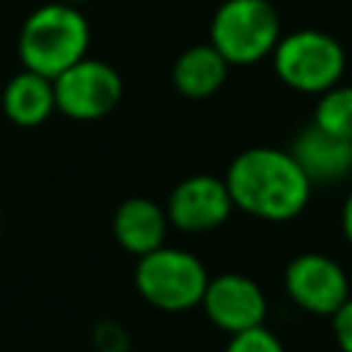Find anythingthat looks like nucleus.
Instances as JSON below:
<instances>
[{
    "mask_svg": "<svg viewBox=\"0 0 352 352\" xmlns=\"http://www.w3.org/2000/svg\"><path fill=\"white\" fill-rule=\"evenodd\" d=\"M333 338L341 352H352V294L344 300V305L330 316Z\"/></svg>",
    "mask_w": 352,
    "mask_h": 352,
    "instance_id": "obj_16",
    "label": "nucleus"
},
{
    "mask_svg": "<svg viewBox=\"0 0 352 352\" xmlns=\"http://www.w3.org/2000/svg\"><path fill=\"white\" fill-rule=\"evenodd\" d=\"M96 346L102 349V352H126V336H124V330L118 327V324H113V322H104L99 330H96Z\"/></svg>",
    "mask_w": 352,
    "mask_h": 352,
    "instance_id": "obj_17",
    "label": "nucleus"
},
{
    "mask_svg": "<svg viewBox=\"0 0 352 352\" xmlns=\"http://www.w3.org/2000/svg\"><path fill=\"white\" fill-rule=\"evenodd\" d=\"M168 231H170V223H168L165 206L146 195L124 198L110 217V234L116 245L135 258L162 248L168 239Z\"/></svg>",
    "mask_w": 352,
    "mask_h": 352,
    "instance_id": "obj_10",
    "label": "nucleus"
},
{
    "mask_svg": "<svg viewBox=\"0 0 352 352\" xmlns=\"http://www.w3.org/2000/svg\"><path fill=\"white\" fill-rule=\"evenodd\" d=\"M319 129L352 140V85H333L324 94L316 96V107H314V121Z\"/></svg>",
    "mask_w": 352,
    "mask_h": 352,
    "instance_id": "obj_14",
    "label": "nucleus"
},
{
    "mask_svg": "<svg viewBox=\"0 0 352 352\" xmlns=\"http://www.w3.org/2000/svg\"><path fill=\"white\" fill-rule=\"evenodd\" d=\"M63 3H69V6H80V8H82V3H85V0H63Z\"/></svg>",
    "mask_w": 352,
    "mask_h": 352,
    "instance_id": "obj_19",
    "label": "nucleus"
},
{
    "mask_svg": "<svg viewBox=\"0 0 352 352\" xmlns=\"http://www.w3.org/2000/svg\"><path fill=\"white\" fill-rule=\"evenodd\" d=\"M228 69H231L228 60L209 41L190 44L176 55L170 66V85L176 88L179 96L201 102L214 96L226 85Z\"/></svg>",
    "mask_w": 352,
    "mask_h": 352,
    "instance_id": "obj_13",
    "label": "nucleus"
},
{
    "mask_svg": "<svg viewBox=\"0 0 352 352\" xmlns=\"http://www.w3.org/2000/svg\"><path fill=\"white\" fill-rule=\"evenodd\" d=\"M283 292L292 305L311 316H333L352 294L346 270L327 253H297L283 270Z\"/></svg>",
    "mask_w": 352,
    "mask_h": 352,
    "instance_id": "obj_7",
    "label": "nucleus"
},
{
    "mask_svg": "<svg viewBox=\"0 0 352 352\" xmlns=\"http://www.w3.org/2000/svg\"><path fill=\"white\" fill-rule=\"evenodd\" d=\"M165 214L170 228L182 234H209L228 223L234 212L231 192L223 176L190 173L173 184L165 198Z\"/></svg>",
    "mask_w": 352,
    "mask_h": 352,
    "instance_id": "obj_8",
    "label": "nucleus"
},
{
    "mask_svg": "<svg viewBox=\"0 0 352 352\" xmlns=\"http://www.w3.org/2000/svg\"><path fill=\"white\" fill-rule=\"evenodd\" d=\"M209 278L206 264L192 250L168 242L135 258L132 270V283L140 300L162 314H187L201 308Z\"/></svg>",
    "mask_w": 352,
    "mask_h": 352,
    "instance_id": "obj_3",
    "label": "nucleus"
},
{
    "mask_svg": "<svg viewBox=\"0 0 352 352\" xmlns=\"http://www.w3.org/2000/svg\"><path fill=\"white\" fill-rule=\"evenodd\" d=\"M283 36L272 0H223L209 19V44L228 66H253L272 55Z\"/></svg>",
    "mask_w": 352,
    "mask_h": 352,
    "instance_id": "obj_5",
    "label": "nucleus"
},
{
    "mask_svg": "<svg viewBox=\"0 0 352 352\" xmlns=\"http://www.w3.org/2000/svg\"><path fill=\"white\" fill-rule=\"evenodd\" d=\"M201 311L212 327L223 330L226 336H234L264 324L270 302L264 289L250 275L220 272L209 278L201 300Z\"/></svg>",
    "mask_w": 352,
    "mask_h": 352,
    "instance_id": "obj_9",
    "label": "nucleus"
},
{
    "mask_svg": "<svg viewBox=\"0 0 352 352\" xmlns=\"http://www.w3.org/2000/svg\"><path fill=\"white\" fill-rule=\"evenodd\" d=\"M91 22L80 6L47 0L28 11L16 33V58L22 69L55 80L91 52Z\"/></svg>",
    "mask_w": 352,
    "mask_h": 352,
    "instance_id": "obj_2",
    "label": "nucleus"
},
{
    "mask_svg": "<svg viewBox=\"0 0 352 352\" xmlns=\"http://www.w3.org/2000/svg\"><path fill=\"white\" fill-rule=\"evenodd\" d=\"M275 77L297 94L319 96L338 85L346 72V52L341 41L316 28L283 33L270 55Z\"/></svg>",
    "mask_w": 352,
    "mask_h": 352,
    "instance_id": "obj_4",
    "label": "nucleus"
},
{
    "mask_svg": "<svg viewBox=\"0 0 352 352\" xmlns=\"http://www.w3.org/2000/svg\"><path fill=\"white\" fill-rule=\"evenodd\" d=\"M0 110L6 121L19 129H36L47 124L58 113L52 80L30 69L14 72L0 88Z\"/></svg>",
    "mask_w": 352,
    "mask_h": 352,
    "instance_id": "obj_12",
    "label": "nucleus"
},
{
    "mask_svg": "<svg viewBox=\"0 0 352 352\" xmlns=\"http://www.w3.org/2000/svg\"><path fill=\"white\" fill-rule=\"evenodd\" d=\"M234 209L264 223H289L300 217L311 201L314 184L289 148L250 146L239 151L226 173Z\"/></svg>",
    "mask_w": 352,
    "mask_h": 352,
    "instance_id": "obj_1",
    "label": "nucleus"
},
{
    "mask_svg": "<svg viewBox=\"0 0 352 352\" xmlns=\"http://www.w3.org/2000/svg\"><path fill=\"white\" fill-rule=\"evenodd\" d=\"M341 234L352 245V187H349V192H346V198L341 204Z\"/></svg>",
    "mask_w": 352,
    "mask_h": 352,
    "instance_id": "obj_18",
    "label": "nucleus"
},
{
    "mask_svg": "<svg viewBox=\"0 0 352 352\" xmlns=\"http://www.w3.org/2000/svg\"><path fill=\"white\" fill-rule=\"evenodd\" d=\"M292 157L300 162L311 184H338L346 176H352V140L336 138L316 124L302 126L292 146Z\"/></svg>",
    "mask_w": 352,
    "mask_h": 352,
    "instance_id": "obj_11",
    "label": "nucleus"
},
{
    "mask_svg": "<svg viewBox=\"0 0 352 352\" xmlns=\"http://www.w3.org/2000/svg\"><path fill=\"white\" fill-rule=\"evenodd\" d=\"M223 352H286V346L267 324H258L253 330H242V333L228 336Z\"/></svg>",
    "mask_w": 352,
    "mask_h": 352,
    "instance_id": "obj_15",
    "label": "nucleus"
},
{
    "mask_svg": "<svg viewBox=\"0 0 352 352\" xmlns=\"http://www.w3.org/2000/svg\"><path fill=\"white\" fill-rule=\"evenodd\" d=\"M55 107L69 121H99L107 118L124 96V77L121 72L102 58L85 55L55 80Z\"/></svg>",
    "mask_w": 352,
    "mask_h": 352,
    "instance_id": "obj_6",
    "label": "nucleus"
}]
</instances>
